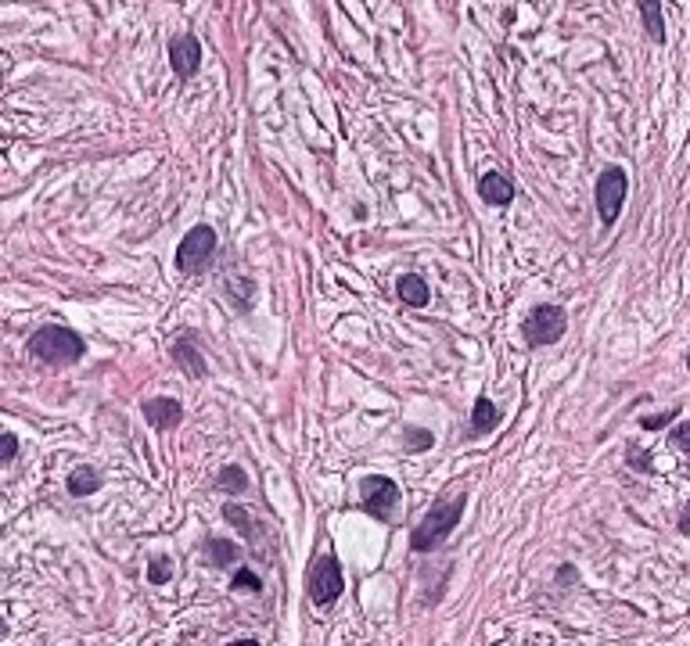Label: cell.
I'll use <instances>...</instances> for the list:
<instances>
[{"mask_svg":"<svg viewBox=\"0 0 690 646\" xmlns=\"http://www.w3.org/2000/svg\"><path fill=\"white\" fill-rule=\"evenodd\" d=\"M406 446H410V449H428V446H432V435H428V431H406Z\"/></svg>","mask_w":690,"mask_h":646,"instance_id":"obj_25","label":"cell"},{"mask_svg":"<svg viewBox=\"0 0 690 646\" xmlns=\"http://www.w3.org/2000/svg\"><path fill=\"white\" fill-rule=\"evenodd\" d=\"M65 485H69V492L80 496V499H83V496H94V492L101 488L98 467H87V463H83V467H73V474H69Z\"/></svg>","mask_w":690,"mask_h":646,"instance_id":"obj_14","label":"cell"},{"mask_svg":"<svg viewBox=\"0 0 690 646\" xmlns=\"http://www.w3.org/2000/svg\"><path fill=\"white\" fill-rule=\"evenodd\" d=\"M223 517H227V521H230L241 535H248V539L256 535V528H252V521H248V514H245L241 506H227V510H223Z\"/></svg>","mask_w":690,"mask_h":646,"instance_id":"obj_19","label":"cell"},{"mask_svg":"<svg viewBox=\"0 0 690 646\" xmlns=\"http://www.w3.org/2000/svg\"><path fill=\"white\" fill-rule=\"evenodd\" d=\"M395 294L403 298V305H413V309H424L432 302V287L421 274H403L395 280Z\"/></svg>","mask_w":690,"mask_h":646,"instance_id":"obj_10","label":"cell"},{"mask_svg":"<svg viewBox=\"0 0 690 646\" xmlns=\"http://www.w3.org/2000/svg\"><path fill=\"white\" fill-rule=\"evenodd\" d=\"M680 532L690 535V506H684V514H680Z\"/></svg>","mask_w":690,"mask_h":646,"instance_id":"obj_26","label":"cell"},{"mask_svg":"<svg viewBox=\"0 0 690 646\" xmlns=\"http://www.w3.org/2000/svg\"><path fill=\"white\" fill-rule=\"evenodd\" d=\"M669 442H673L680 453H690V420H684V424H676V428H673Z\"/></svg>","mask_w":690,"mask_h":646,"instance_id":"obj_23","label":"cell"},{"mask_svg":"<svg viewBox=\"0 0 690 646\" xmlns=\"http://www.w3.org/2000/svg\"><path fill=\"white\" fill-rule=\"evenodd\" d=\"M230 589H252V593H263V578L248 567H241L234 578H230Z\"/></svg>","mask_w":690,"mask_h":646,"instance_id":"obj_20","label":"cell"},{"mask_svg":"<svg viewBox=\"0 0 690 646\" xmlns=\"http://www.w3.org/2000/svg\"><path fill=\"white\" fill-rule=\"evenodd\" d=\"M464 506H468V496H464V492H461V496H453V499H442V503H435V506L424 514V521L413 528V535H410V546H413V554H428V550L442 546V543L453 535V528L461 525V517H464Z\"/></svg>","mask_w":690,"mask_h":646,"instance_id":"obj_1","label":"cell"},{"mask_svg":"<svg viewBox=\"0 0 690 646\" xmlns=\"http://www.w3.org/2000/svg\"><path fill=\"white\" fill-rule=\"evenodd\" d=\"M626 190H629V177L622 166H607L600 177H597V190H593V201H597V216L604 227H615L618 216H622V205H626Z\"/></svg>","mask_w":690,"mask_h":646,"instance_id":"obj_5","label":"cell"},{"mask_svg":"<svg viewBox=\"0 0 690 646\" xmlns=\"http://www.w3.org/2000/svg\"><path fill=\"white\" fill-rule=\"evenodd\" d=\"M212 252H216V230L205 227V223H198V227L188 230V237H184L180 248H177V270H180V274H201V270L209 266Z\"/></svg>","mask_w":690,"mask_h":646,"instance_id":"obj_6","label":"cell"},{"mask_svg":"<svg viewBox=\"0 0 690 646\" xmlns=\"http://www.w3.org/2000/svg\"><path fill=\"white\" fill-rule=\"evenodd\" d=\"M569 331V316L561 305H536L525 323H521V338L532 345V349H543V345H554L561 342Z\"/></svg>","mask_w":690,"mask_h":646,"instance_id":"obj_4","label":"cell"},{"mask_svg":"<svg viewBox=\"0 0 690 646\" xmlns=\"http://www.w3.org/2000/svg\"><path fill=\"white\" fill-rule=\"evenodd\" d=\"M306 589H309V600H313L316 607H331V603L345 593V574H342V567H338V556L335 554L313 556Z\"/></svg>","mask_w":690,"mask_h":646,"instance_id":"obj_3","label":"cell"},{"mask_svg":"<svg viewBox=\"0 0 690 646\" xmlns=\"http://www.w3.org/2000/svg\"><path fill=\"white\" fill-rule=\"evenodd\" d=\"M238 556H241V550H238L234 543H227V539H212V543H209V560H212L216 567H230Z\"/></svg>","mask_w":690,"mask_h":646,"instance_id":"obj_17","label":"cell"},{"mask_svg":"<svg viewBox=\"0 0 690 646\" xmlns=\"http://www.w3.org/2000/svg\"><path fill=\"white\" fill-rule=\"evenodd\" d=\"M479 194H482V201H490V205H496V208H503V205L514 201V184H510L503 173H486V177L479 180Z\"/></svg>","mask_w":690,"mask_h":646,"instance_id":"obj_11","label":"cell"},{"mask_svg":"<svg viewBox=\"0 0 690 646\" xmlns=\"http://www.w3.org/2000/svg\"><path fill=\"white\" fill-rule=\"evenodd\" d=\"M144 420H148L155 431H173V428L184 420V406H180L177 399H170V395L151 399V402H144Z\"/></svg>","mask_w":690,"mask_h":646,"instance_id":"obj_9","label":"cell"},{"mask_svg":"<svg viewBox=\"0 0 690 646\" xmlns=\"http://www.w3.org/2000/svg\"><path fill=\"white\" fill-rule=\"evenodd\" d=\"M170 574H173V560L166 554L151 556V564H148V578L155 582V585H162V582H170Z\"/></svg>","mask_w":690,"mask_h":646,"instance_id":"obj_18","label":"cell"},{"mask_svg":"<svg viewBox=\"0 0 690 646\" xmlns=\"http://www.w3.org/2000/svg\"><path fill=\"white\" fill-rule=\"evenodd\" d=\"M230 646H259L256 640H238V643H230Z\"/></svg>","mask_w":690,"mask_h":646,"instance_id":"obj_27","label":"cell"},{"mask_svg":"<svg viewBox=\"0 0 690 646\" xmlns=\"http://www.w3.org/2000/svg\"><path fill=\"white\" fill-rule=\"evenodd\" d=\"M496 424H500V410L482 395L475 402V410H471V435H486V431H493Z\"/></svg>","mask_w":690,"mask_h":646,"instance_id":"obj_15","label":"cell"},{"mask_svg":"<svg viewBox=\"0 0 690 646\" xmlns=\"http://www.w3.org/2000/svg\"><path fill=\"white\" fill-rule=\"evenodd\" d=\"M29 352L51 367H69V363H80L87 356V342L73 331V327H58V323H47L40 331H33L29 338Z\"/></svg>","mask_w":690,"mask_h":646,"instance_id":"obj_2","label":"cell"},{"mask_svg":"<svg viewBox=\"0 0 690 646\" xmlns=\"http://www.w3.org/2000/svg\"><path fill=\"white\" fill-rule=\"evenodd\" d=\"M687 370H690V352H687Z\"/></svg>","mask_w":690,"mask_h":646,"instance_id":"obj_28","label":"cell"},{"mask_svg":"<svg viewBox=\"0 0 690 646\" xmlns=\"http://www.w3.org/2000/svg\"><path fill=\"white\" fill-rule=\"evenodd\" d=\"M673 420H676V410H666V413H655V417H640V428L658 431V428H666V424H673Z\"/></svg>","mask_w":690,"mask_h":646,"instance_id":"obj_22","label":"cell"},{"mask_svg":"<svg viewBox=\"0 0 690 646\" xmlns=\"http://www.w3.org/2000/svg\"><path fill=\"white\" fill-rule=\"evenodd\" d=\"M637 7H640V18H644V29H647V40H651V43H666L662 0H637Z\"/></svg>","mask_w":690,"mask_h":646,"instance_id":"obj_12","label":"cell"},{"mask_svg":"<svg viewBox=\"0 0 690 646\" xmlns=\"http://www.w3.org/2000/svg\"><path fill=\"white\" fill-rule=\"evenodd\" d=\"M170 65L180 80H191L201 69V43H198L195 33H180L170 40Z\"/></svg>","mask_w":690,"mask_h":646,"instance_id":"obj_8","label":"cell"},{"mask_svg":"<svg viewBox=\"0 0 690 646\" xmlns=\"http://www.w3.org/2000/svg\"><path fill=\"white\" fill-rule=\"evenodd\" d=\"M15 453H18V439H15L11 431H4V439H0V460L11 463L15 460Z\"/></svg>","mask_w":690,"mask_h":646,"instance_id":"obj_24","label":"cell"},{"mask_svg":"<svg viewBox=\"0 0 690 646\" xmlns=\"http://www.w3.org/2000/svg\"><path fill=\"white\" fill-rule=\"evenodd\" d=\"M626 463H629V467H637V470H644V474H651V470H655L651 457H647L644 449H637V446H629V453H626Z\"/></svg>","mask_w":690,"mask_h":646,"instance_id":"obj_21","label":"cell"},{"mask_svg":"<svg viewBox=\"0 0 690 646\" xmlns=\"http://www.w3.org/2000/svg\"><path fill=\"white\" fill-rule=\"evenodd\" d=\"M399 499H403L399 485H395L393 477H385V474L364 477V485H360V503H364V510H367L371 517H378V521H393Z\"/></svg>","mask_w":690,"mask_h":646,"instance_id":"obj_7","label":"cell"},{"mask_svg":"<svg viewBox=\"0 0 690 646\" xmlns=\"http://www.w3.org/2000/svg\"><path fill=\"white\" fill-rule=\"evenodd\" d=\"M216 485L223 488V492H245L248 488V474L238 467V463H227V467H219V474H216Z\"/></svg>","mask_w":690,"mask_h":646,"instance_id":"obj_16","label":"cell"},{"mask_svg":"<svg viewBox=\"0 0 690 646\" xmlns=\"http://www.w3.org/2000/svg\"><path fill=\"white\" fill-rule=\"evenodd\" d=\"M173 363L184 370L188 377H205V360H201V352H198L188 338H180V342L173 345Z\"/></svg>","mask_w":690,"mask_h":646,"instance_id":"obj_13","label":"cell"}]
</instances>
